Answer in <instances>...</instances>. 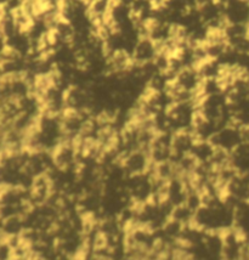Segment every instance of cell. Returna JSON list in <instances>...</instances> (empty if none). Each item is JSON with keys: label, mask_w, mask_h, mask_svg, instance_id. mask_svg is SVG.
I'll list each match as a JSON object with an SVG mask.
<instances>
[{"label": "cell", "mask_w": 249, "mask_h": 260, "mask_svg": "<svg viewBox=\"0 0 249 260\" xmlns=\"http://www.w3.org/2000/svg\"><path fill=\"white\" fill-rule=\"evenodd\" d=\"M157 55V45L151 38L141 37L131 52L135 64H145L152 62Z\"/></svg>", "instance_id": "6da1fadb"}]
</instances>
